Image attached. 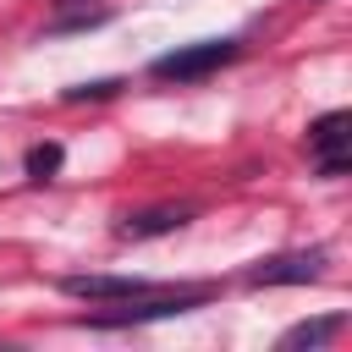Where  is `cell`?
<instances>
[{"instance_id":"6da1fadb","label":"cell","mask_w":352,"mask_h":352,"mask_svg":"<svg viewBox=\"0 0 352 352\" xmlns=\"http://www.w3.org/2000/svg\"><path fill=\"white\" fill-rule=\"evenodd\" d=\"M226 60H236V38H198V44H182V50L160 55L154 77L160 82H198V77L220 72Z\"/></svg>"},{"instance_id":"7a4b0ae2","label":"cell","mask_w":352,"mask_h":352,"mask_svg":"<svg viewBox=\"0 0 352 352\" xmlns=\"http://www.w3.org/2000/svg\"><path fill=\"white\" fill-rule=\"evenodd\" d=\"M308 154L319 165V176H341L352 165V116L346 110H330L308 126Z\"/></svg>"},{"instance_id":"3957f363","label":"cell","mask_w":352,"mask_h":352,"mask_svg":"<svg viewBox=\"0 0 352 352\" xmlns=\"http://www.w3.org/2000/svg\"><path fill=\"white\" fill-rule=\"evenodd\" d=\"M209 297V286H182V292H143V297H132L126 308H116V314H99L94 324H143V319H170V314H187V308H198Z\"/></svg>"},{"instance_id":"277c9868","label":"cell","mask_w":352,"mask_h":352,"mask_svg":"<svg viewBox=\"0 0 352 352\" xmlns=\"http://www.w3.org/2000/svg\"><path fill=\"white\" fill-rule=\"evenodd\" d=\"M324 275V253L308 248V253H280V258H264L248 270L253 286H302V280H319Z\"/></svg>"},{"instance_id":"5b68a950","label":"cell","mask_w":352,"mask_h":352,"mask_svg":"<svg viewBox=\"0 0 352 352\" xmlns=\"http://www.w3.org/2000/svg\"><path fill=\"white\" fill-rule=\"evenodd\" d=\"M60 286L72 297H82V302H132V297L154 292L143 275H66Z\"/></svg>"},{"instance_id":"8992f818","label":"cell","mask_w":352,"mask_h":352,"mask_svg":"<svg viewBox=\"0 0 352 352\" xmlns=\"http://www.w3.org/2000/svg\"><path fill=\"white\" fill-rule=\"evenodd\" d=\"M176 226H187V209L160 204V209H138V214H126V220H121V236H126V242H143V236H165V231H176Z\"/></svg>"},{"instance_id":"52a82bcc","label":"cell","mask_w":352,"mask_h":352,"mask_svg":"<svg viewBox=\"0 0 352 352\" xmlns=\"http://www.w3.org/2000/svg\"><path fill=\"white\" fill-rule=\"evenodd\" d=\"M336 330H341V319L324 314V319H314V324H292V330L280 336V346H319V341H330Z\"/></svg>"},{"instance_id":"ba28073f","label":"cell","mask_w":352,"mask_h":352,"mask_svg":"<svg viewBox=\"0 0 352 352\" xmlns=\"http://www.w3.org/2000/svg\"><path fill=\"white\" fill-rule=\"evenodd\" d=\"M55 170H60V148H55V143H33V148H28V176L44 182V176H55Z\"/></svg>"},{"instance_id":"9c48e42d","label":"cell","mask_w":352,"mask_h":352,"mask_svg":"<svg viewBox=\"0 0 352 352\" xmlns=\"http://www.w3.org/2000/svg\"><path fill=\"white\" fill-rule=\"evenodd\" d=\"M121 82L116 77H104V82H82V88H72V99H104V94H116Z\"/></svg>"}]
</instances>
